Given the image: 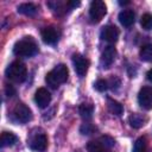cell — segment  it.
<instances>
[{
  "instance_id": "cell-1",
  "label": "cell",
  "mask_w": 152,
  "mask_h": 152,
  "mask_svg": "<svg viewBox=\"0 0 152 152\" xmlns=\"http://www.w3.org/2000/svg\"><path fill=\"white\" fill-rule=\"evenodd\" d=\"M38 52V45L32 37H24L13 46V53L18 57H32Z\"/></svg>"
},
{
  "instance_id": "cell-2",
  "label": "cell",
  "mask_w": 152,
  "mask_h": 152,
  "mask_svg": "<svg viewBox=\"0 0 152 152\" xmlns=\"http://www.w3.org/2000/svg\"><path fill=\"white\" fill-rule=\"evenodd\" d=\"M68 68L64 64H57L51 71H49L45 76V82L50 88H58L61 84L66 82L68 80Z\"/></svg>"
},
{
  "instance_id": "cell-3",
  "label": "cell",
  "mask_w": 152,
  "mask_h": 152,
  "mask_svg": "<svg viewBox=\"0 0 152 152\" xmlns=\"http://www.w3.org/2000/svg\"><path fill=\"white\" fill-rule=\"evenodd\" d=\"M5 74H6V77L8 80H11L15 83H21L27 77V69H26L24 63L15 61V62H12L6 68Z\"/></svg>"
},
{
  "instance_id": "cell-4",
  "label": "cell",
  "mask_w": 152,
  "mask_h": 152,
  "mask_svg": "<svg viewBox=\"0 0 152 152\" xmlns=\"http://www.w3.org/2000/svg\"><path fill=\"white\" fill-rule=\"evenodd\" d=\"M32 119V112L25 103H17L11 112V120L15 124H27Z\"/></svg>"
},
{
  "instance_id": "cell-5",
  "label": "cell",
  "mask_w": 152,
  "mask_h": 152,
  "mask_svg": "<svg viewBox=\"0 0 152 152\" xmlns=\"http://www.w3.org/2000/svg\"><path fill=\"white\" fill-rule=\"evenodd\" d=\"M27 145L36 152H44L48 147V137L43 131H37L36 133L32 132L27 139Z\"/></svg>"
},
{
  "instance_id": "cell-6",
  "label": "cell",
  "mask_w": 152,
  "mask_h": 152,
  "mask_svg": "<svg viewBox=\"0 0 152 152\" xmlns=\"http://www.w3.org/2000/svg\"><path fill=\"white\" fill-rule=\"evenodd\" d=\"M107 13V7L104 5L103 1H100V0H95L90 4V7H89V18H90V21L96 24L99 21H101V19L106 15Z\"/></svg>"
},
{
  "instance_id": "cell-7",
  "label": "cell",
  "mask_w": 152,
  "mask_h": 152,
  "mask_svg": "<svg viewBox=\"0 0 152 152\" xmlns=\"http://www.w3.org/2000/svg\"><path fill=\"white\" fill-rule=\"evenodd\" d=\"M48 6L51 7V10L58 14H65L68 11L80 6V1H53V2H48Z\"/></svg>"
},
{
  "instance_id": "cell-8",
  "label": "cell",
  "mask_w": 152,
  "mask_h": 152,
  "mask_svg": "<svg viewBox=\"0 0 152 152\" xmlns=\"http://www.w3.org/2000/svg\"><path fill=\"white\" fill-rule=\"evenodd\" d=\"M72 64H74V69L76 71V74L80 77H83L89 68V59L80 53H75L72 56Z\"/></svg>"
},
{
  "instance_id": "cell-9",
  "label": "cell",
  "mask_w": 152,
  "mask_h": 152,
  "mask_svg": "<svg viewBox=\"0 0 152 152\" xmlns=\"http://www.w3.org/2000/svg\"><path fill=\"white\" fill-rule=\"evenodd\" d=\"M138 102L141 108L150 110L152 109V87H142L138 94Z\"/></svg>"
},
{
  "instance_id": "cell-10",
  "label": "cell",
  "mask_w": 152,
  "mask_h": 152,
  "mask_svg": "<svg viewBox=\"0 0 152 152\" xmlns=\"http://www.w3.org/2000/svg\"><path fill=\"white\" fill-rule=\"evenodd\" d=\"M116 57V50L114 46L108 45L101 53V58H100V65L102 69H108L110 68V65L114 63Z\"/></svg>"
},
{
  "instance_id": "cell-11",
  "label": "cell",
  "mask_w": 152,
  "mask_h": 152,
  "mask_svg": "<svg viewBox=\"0 0 152 152\" xmlns=\"http://www.w3.org/2000/svg\"><path fill=\"white\" fill-rule=\"evenodd\" d=\"M119 34H120L119 28L114 25H106L101 30V38L104 42L109 43V44L116 43V40L119 38Z\"/></svg>"
},
{
  "instance_id": "cell-12",
  "label": "cell",
  "mask_w": 152,
  "mask_h": 152,
  "mask_svg": "<svg viewBox=\"0 0 152 152\" xmlns=\"http://www.w3.org/2000/svg\"><path fill=\"white\" fill-rule=\"evenodd\" d=\"M42 34V38H43V42L46 43V44H56L59 39V31L53 27V26H48V27H44L40 32Z\"/></svg>"
},
{
  "instance_id": "cell-13",
  "label": "cell",
  "mask_w": 152,
  "mask_h": 152,
  "mask_svg": "<svg viewBox=\"0 0 152 152\" xmlns=\"http://www.w3.org/2000/svg\"><path fill=\"white\" fill-rule=\"evenodd\" d=\"M34 101L39 108H45L51 101V95L45 88H38L34 94Z\"/></svg>"
},
{
  "instance_id": "cell-14",
  "label": "cell",
  "mask_w": 152,
  "mask_h": 152,
  "mask_svg": "<svg viewBox=\"0 0 152 152\" xmlns=\"http://www.w3.org/2000/svg\"><path fill=\"white\" fill-rule=\"evenodd\" d=\"M134 20H135V14L132 10H124L119 13V21L125 27L132 26L134 24Z\"/></svg>"
},
{
  "instance_id": "cell-15",
  "label": "cell",
  "mask_w": 152,
  "mask_h": 152,
  "mask_svg": "<svg viewBox=\"0 0 152 152\" xmlns=\"http://www.w3.org/2000/svg\"><path fill=\"white\" fill-rule=\"evenodd\" d=\"M17 141H18V137L15 134H13L12 132H2L1 133V138H0V145H1V147L13 146Z\"/></svg>"
},
{
  "instance_id": "cell-16",
  "label": "cell",
  "mask_w": 152,
  "mask_h": 152,
  "mask_svg": "<svg viewBox=\"0 0 152 152\" xmlns=\"http://www.w3.org/2000/svg\"><path fill=\"white\" fill-rule=\"evenodd\" d=\"M147 121V118L141 115V114H138V113H134V114H131L128 116V122L131 125V127L133 128H140L142 127Z\"/></svg>"
},
{
  "instance_id": "cell-17",
  "label": "cell",
  "mask_w": 152,
  "mask_h": 152,
  "mask_svg": "<svg viewBox=\"0 0 152 152\" xmlns=\"http://www.w3.org/2000/svg\"><path fill=\"white\" fill-rule=\"evenodd\" d=\"M17 11H18V13H20V14L32 17V15H34V14L38 12V8H37L36 5H33V4H31V2H26V4L19 5Z\"/></svg>"
},
{
  "instance_id": "cell-18",
  "label": "cell",
  "mask_w": 152,
  "mask_h": 152,
  "mask_svg": "<svg viewBox=\"0 0 152 152\" xmlns=\"http://www.w3.org/2000/svg\"><path fill=\"white\" fill-rule=\"evenodd\" d=\"M107 107H108V110L114 114V115H121L124 113V107L120 102L110 99V97H107Z\"/></svg>"
},
{
  "instance_id": "cell-19",
  "label": "cell",
  "mask_w": 152,
  "mask_h": 152,
  "mask_svg": "<svg viewBox=\"0 0 152 152\" xmlns=\"http://www.w3.org/2000/svg\"><path fill=\"white\" fill-rule=\"evenodd\" d=\"M78 113L86 121L90 120L93 116V113H94V106L91 103H82L78 107Z\"/></svg>"
},
{
  "instance_id": "cell-20",
  "label": "cell",
  "mask_w": 152,
  "mask_h": 152,
  "mask_svg": "<svg viewBox=\"0 0 152 152\" xmlns=\"http://www.w3.org/2000/svg\"><path fill=\"white\" fill-rule=\"evenodd\" d=\"M87 150L88 152H109V148L106 145H103L100 141V139L89 141L87 145Z\"/></svg>"
},
{
  "instance_id": "cell-21",
  "label": "cell",
  "mask_w": 152,
  "mask_h": 152,
  "mask_svg": "<svg viewBox=\"0 0 152 152\" xmlns=\"http://www.w3.org/2000/svg\"><path fill=\"white\" fill-rule=\"evenodd\" d=\"M140 59L144 62H152V44H145L139 51Z\"/></svg>"
},
{
  "instance_id": "cell-22",
  "label": "cell",
  "mask_w": 152,
  "mask_h": 152,
  "mask_svg": "<svg viewBox=\"0 0 152 152\" xmlns=\"http://www.w3.org/2000/svg\"><path fill=\"white\" fill-rule=\"evenodd\" d=\"M133 152H147V140L145 137H140L137 139L133 146Z\"/></svg>"
},
{
  "instance_id": "cell-23",
  "label": "cell",
  "mask_w": 152,
  "mask_h": 152,
  "mask_svg": "<svg viewBox=\"0 0 152 152\" xmlns=\"http://www.w3.org/2000/svg\"><path fill=\"white\" fill-rule=\"evenodd\" d=\"M140 25L146 31L152 30V14H150V13L142 14V17L140 19Z\"/></svg>"
},
{
  "instance_id": "cell-24",
  "label": "cell",
  "mask_w": 152,
  "mask_h": 152,
  "mask_svg": "<svg viewBox=\"0 0 152 152\" xmlns=\"http://www.w3.org/2000/svg\"><path fill=\"white\" fill-rule=\"evenodd\" d=\"M95 131H96V127H95L94 125H91L90 122H87V121H86V122L81 126V128H80V132H81L83 135L93 134Z\"/></svg>"
},
{
  "instance_id": "cell-25",
  "label": "cell",
  "mask_w": 152,
  "mask_h": 152,
  "mask_svg": "<svg viewBox=\"0 0 152 152\" xmlns=\"http://www.w3.org/2000/svg\"><path fill=\"white\" fill-rule=\"evenodd\" d=\"M94 87H95V89L97 91H101L102 93V91H104V90L108 89V82H107V80H97L95 82Z\"/></svg>"
},
{
  "instance_id": "cell-26",
  "label": "cell",
  "mask_w": 152,
  "mask_h": 152,
  "mask_svg": "<svg viewBox=\"0 0 152 152\" xmlns=\"http://www.w3.org/2000/svg\"><path fill=\"white\" fill-rule=\"evenodd\" d=\"M100 139V141L103 144V145H106L108 148H112L114 145H115V140L112 138V137H109V135H102L101 138H99Z\"/></svg>"
},
{
  "instance_id": "cell-27",
  "label": "cell",
  "mask_w": 152,
  "mask_h": 152,
  "mask_svg": "<svg viewBox=\"0 0 152 152\" xmlns=\"http://www.w3.org/2000/svg\"><path fill=\"white\" fill-rule=\"evenodd\" d=\"M107 82H108V88H110L113 90L120 86V80L116 76H112L109 80H107Z\"/></svg>"
},
{
  "instance_id": "cell-28",
  "label": "cell",
  "mask_w": 152,
  "mask_h": 152,
  "mask_svg": "<svg viewBox=\"0 0 152 152\" xmlns=\"http://www.w3.org/2000/svg\"><path fill=\"white\" fill-rule=\"evenodd\" d=\"M14 94H15V89H14L11 84H7V86H6V95L11 97V96H13Z\"/></svg>"
},
{
  "instance_id": "cell-29",
  "label": "cell",
  "mask_w": 152,
  "mask_h": 152,
  "mask_svg": "<svg viewBox=\"0 0 152 152\" xmlns=\"http://www.w3.org/2000/svg\"><path fill=\"white\" fill-rule=\"evenodd\" d=\"M146 77H147V80H148L150 82H152V69H150V70L147 71V74H146Z\"/></svg>"
},
{
  "instance_id": "cell-30",
  "label": "cell",
  "mask_w": 152,
  "mask_h": 152,
  "mask_svg": "<svg viewBox=\"0 0 152 152\" xmlns=\"http://www.w3.org/2000/svg\"><path fill=\"white\" fill-rule=\"evenodd\" d=\"M119 4L120 5H127V4H129V1H119Z\"/></svg>"
}]
</instances>
